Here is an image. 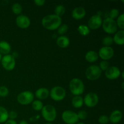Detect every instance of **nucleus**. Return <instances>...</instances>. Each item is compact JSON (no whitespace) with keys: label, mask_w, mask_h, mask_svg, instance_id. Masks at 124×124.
<instances>
[{"label":"nucleus","mask_w":124,"mask_h":124,"mask_svg":"<svg viewBox=\"0 0 124 124\" xmlns=\"http://www.w3.org/2000/svg\"><path fill=\"white\" fill-rule=\"evenodd\" d=\"M62 24L61 17L56 15H48L42 18V25L48 30H55Z\"/></svg>","instance_id":"obj_1"},{"label":"nucleus","mask_w":124,"mask_h":124,"mask_svg":"<svg viewBox=\"0 0 124 124\" xmlns=\"http://www.w3.org/2000/svg\"><path fill=\"white\" fill-rule=\"evenodd\" d=\"M69 89L75 96H80L85 91V85L82 80L79 78H73L69 83Z\"/></svg>","instance_id":"obj_2"},{"label":"nucleus","mask_w":124,"mask_h":124,"mask_svg":"<svg viewBox=\"0 0 124 124\" xmlns=\"http://www.w3.org/2000/svg\"><path fill=\"white\" fill-rule=\"evenodd\" d=\"M41 115L46 121L52 123L56 118V110L52 105H44L41 110Z\"/></svg>","instance_id":"obj_3"},{"label":"nucleus","mask_w":124,"mask_h":124,"mask_svg":"<svg viewBox=\"0 0 124 124\" xmlns=\"http://www.w3.org/2000/svg\"><path fill=\"white\" fill-rule=\"evenodd\" d=\"M49 96L54 101H61L66 96V91L61 86H55L50 91Z\"/></svg>","instance_id":"obj_4"},{"label":"nucleus","mask_w":124,"mask_h":124,"mask_svg":"<svg viewBox=\"0 0 124 124\" xmlns=\"http://www.w3.org/2000/svg\"><path fill=\"white\" fill-rule=\"evenodd\" d=\"M85 75L87 79L90 81H95L101 77L102 71L98 65H92L86 69Z\"/></svg>","instance_id":"obj_5"},{"label":"nucleus","mask_w":124,"mask_h":124,"mask_svg":"<svg viewBox=\"0 0 124 124\" xmlns=\"http://www.w3.org/2000/svg\"><path fill=\"white\" fill-rule=\"evenodd\" d=\"M103 30L108 34H114L117 31V26L116 21L110 18H107L102 21V24Z\"/></svg>","instance_id":"obj_6"},{"label":"nucleus","mask_w":124,"mask_h":124,"mask_svg":"<svg viewBox=\"0 0 124 124\" xmlns=\"http://www.w3.org/2000/svg\"><path fill=\"white\" fill-rule=\"evenodd\" d=\"M33 93L30 91H24L21 92L17 96V101L21 105H27L32 103L34 101Z\"/></svg>","instance_id":"obj_7"},{"label":"nucleus","mask_w":124,"mask_h":124,"mask_svg":"<svg viewBox=\"0 0 124 124\" xmlns=\"http://www.w3.org/2000/svg\"><path fill=\"white\" fill-rule=\"evenodd\" d=\"M1 62L2 67L7 71H12L15 67V59L12 54H8L4 55L1 58Z\"/></svg>","instance_id":"obj_8"},{"label":"nucleus","mask_w":124,"mask_h":124,"mask_svg":"<svg viewBox=\"0 0 124 124\" xmlns=\"http://www.w3.org/2000/svg\"><path fill=\"white\" fill-rule=\"evenodd\" d=\"M62 119L66 124H76L79 121L77 113L71 110L64 111L62 114Z\"/></svg>","instance_id":"obj_9"},{"label":"nucleus","mask_w":124,"mask_h":124,"mask_svg":"<svg viewBox=\"0 0 124 124\" xmlns=\"http://www.w3.org/2000/svg\"><path fill=\"white\" fill-rule=\"evenodd\" d=\"M84 104L88 108L94 107L99 102L98 94L93 92H90L85 96L83 99Z\"/></svg>","instance_id":"obj_10"},{"label":"nucleus","mask_w":124,"mask_h":124,"mask_svg":"<svg viewBox=\"0 0 124 124\" xmlns=\"http://www.w3.org/2000/svg\"><path fill=\"white\" fill-rule=\"evenodd\" d=\"M102 19L100 15H94L88 21V27L90 30H97L102 26Z\"/></svg>","instance_id":"obj_11"},{"label":"nucleus","mask_w":124,"mask_h":124,"mask_svg":"<svg viewBox=\"0 0 124 124\" xmlns=\"http://www.w3.org/2000/svg\"><path fill=\"white\" fill-rule=\"evenodd\" d=\"M114 50L111 47H102L100 48L98 53V56L102 59V61H107L111 59L114 56Z\"/></svg>","instance_id":"obj_12"},{"label":"nucleus","mask_w":124,"mask_h":124,"mask_svg":"<svg viewBox=\"0 0 124 124\" xmlns=\"http://www.w3.org/2000/svg\"><path fill=\"white\" fill-rule=\"evenodd\" d=\"M121 71L116 66L109 67L108 69L105 71V75L107 79L110 80H115L121 76Z\"/></svg>","instance_id":"obj_13"},{"label":"nucleus","mask_w":124,"mask_h":124,"mask_svg":"<svg viewBox=\"0 0 124 124\" xmlns=\"http://www.w3.org/2000/svg\"><path fill=\"white\" fill-rule=\"evenodd\" d=\"M30 18L24 15H19L16 18V24L21 29H27L30 26Z\"/></svg>","instance_id":"obj_14"},{"label":"nucleus","mask_w":124,"mask_h":124,"mask_svg":"<svg viewBox=\"0 0 124 124\" xmlns=\"http://www.w3.org/2000/svg\"><path fill=\"white\" fill-rule=\"evenodd\" d=\"M72 17L76 20H80L84 18L86 15V10L84 7H78L72 11Z\"/></svg>","instance_id":"obj_15"},{"label":"nucleus","mask_w":124,"mask_h":124,"mask_svg":"<svg viewBox=\"0 0 124 124\" xmlns=\"http://www.w3.org/2000/svg\"><path fill=\"white\" fill-rule=\"evenodd\" d=\"M109 117V121L111 123L116 124L121 122L122 118V113L119 110H115L113 111Z\"/></svg>","instance_id":"obj_16"},{"label":"nucleus","mask_w":124,"mask_h":124,"mask_svg":"<svg viewBox=\"0 0 124 124\" xmlns=\"http://www.w3.org/2000/svg\"><path fill=\"white\" fill-rule=\"evenodd\" d=\"M50 92L48 89L44 87H42V88H38L37 90L35 92V95L38 100H44L46 99L49 96Z\"/></svg>","instance_id":"obj_17"},{"label":"nucleus","mask_w":124,"mask_h":124,"mask_svg":"<svg viewBox=\"0 0 124 124\" xmlns=\"http://www.w3.org/2000/svg\"><path fill=\"white\" fill-rule=\"evenodd\" d=\"M113 42L117 46H123L124 44V31L122 30L116 31L113 38Z\"/></svg>","instance_id":"obj_18"},{"label":"nucleus","mask_w":124,"mask_h":124,"mask_svg":"<svg viewBox=\"0 0 124 124\" xmlns=\"http://www.w3.org/2000/svg\"><path fill=\"white\" fill-rule=\"evenodd\" d=\"M56 44L61 48H65L70 44V39L66 36H60L56 39Z\"/></svg>","instance_id":"obj_19"},{"label":"nucleus","mask_w":124,"mask_h":124,"mask_svg":"<svg viewBox=\"0 0 124 124\" xmlns=\"http://www.w3.org/2000/svg\"><path fill=\"white\" fill-rule=\"evenodd\" d=\"M11 52V46L8 42L5 41H0V53L6 55Z\"/></svg>","instance_id":"obj_20"},{"label":"nucleus","mask_w":124,"mask_h":124,"mask_svg":"<svg viewBox=\"0 0 124 124\" xmlns=\"http://www.w3.org/2000/svg\"><path fill=\"white\" fill-rule=\"evenodd\" d=\"M85 58L87 62L93 63L98 60L99 58V56H98V53L95 51L90 50L87 52L85 56Z\"/></svg>","instance_id":"obj_21"},{"label":"nucleus","mask_w":124,"mask_h":124,"mask_svg":"<svg viewBox=\"0 0 124 124\" xmlns=\"http://www.w3.org/2000/svg\"><path fill=\"white\" fill-rule=\"evenodd\" d=\"M71 104L73 107L76 108H79L82 107L84 104L83 98L81 96H75L71 101Z\"/></svg>","instance_id":"obj_22"},{"label":"nucleus","mask_w":124,"mask_h":124,"mask_svg":"<svg viewBox=\"0 0 124 124\" xmlns=\"http://www.w3.org/2000/svg\"><path fill=\"white\" fill-rule=\"evenodd\" d=\"M8 119V112L3 107L0 106V124L5 123Z\"/></svg>","instance_id":"obj_23"},{"label":"nucleus","mask_w":124,"mask_h":124,"mask_svg":"<svg viewBox=\"0 0 124 124\" xmlns=\"http://www.w3.org/2000/svg\"><path fill=\"white\" fill-rule=\"evenodd\" d=\"M78 31L82 36H85L88 35V34L90 33V29L88 27L87 25L82 24V25H80L78 27Z\"/></svg>","instance_id":"obj_24"},{"label":"nucleus","mask_w":124,"mask_h":124,"mask_svg":"<svg viewBox=\"0 0 124 124\" xmlns=\"http://www.w3.org/2000/svg\"><path fill=\"white\" fill-rule=\"evenodd\" d=\"M31 106H32V108L34 110L38 111H41V110H42V108H43L44 105L43 103H42L40 100H35L32 102Z\"/></svg>","instance_id":"obj_25"},{"label":"nucleus","mask_w":124,"mask_h":124,"mask_svg":"<svg viewBox=\"0 0 124 124\" xmlns=\"http://www.w3.org/2000/svg\"><path fill=\"white\" fill-rule=\"evenodd\" d=\"M12 10L14 14L19 15L23 11V7L20 4L16 2V3H15L13 4L12 7Z\"/></svg>","instance_id":"obj_26"},{"label":"nucleus","mask_w":124,"mask_h":124,"mask_svg":"<svg viewBox=\"0 0 124 124\" xmlns=\"http://www.w3.org/2000/svg\"><path fill=\"white\" fill-rule=\"evenodd\" d=\"M65 8L63 5H58L54 9V15L61 17L65 13Z\"/></svg>","instance_id":"obj_27"},{"label":"nucleus","mask_w":124,"mask_h":124,"mask_svg":"<svg viewBox=\"0 0 124 124\" xmlns=\"http://www.w3.org/2000/svg\"><path fill=\"white\" fill-rule=\"evenodd\" d=\"M116 24H117V27L119 28L121 30H124V14L122 13L121 15H119L117 17V21H116Z\"/></svg>","instance_id":"obj_28"},{"label":"nucleus","mask_w":124,"mask_h":124,"mask_svg":"<svg viewBox=\"0 0 124 124\" xmlns=\"http://www.w3.org/2000/svg\"><path fill=\"white\" fill-rule=\"evenodd\" d=\"M113 44V38L111 36H106L102 39V44L104 47H110Z\"/></svg>","instance_id":"obj_29"},{"label":"nucleus","mask_w":124,"mask_h":124,"mask_svg":"<svg viewBox=\"0 0 124 124\" xmlns=\"http://www.w3.org/2000/svg\"><path fill=\"white\" fill-rule=\"evenodd\" d=\"M69 30V26L67 24H62L58 27V33L61 36H62L65 33H66Z\"/></svg>","instance_id":"obj_30"},{"label":"nucleus","mask_w":124,"mask_h":124,"mask_svg":"<svg viewBox=\"0 0 124 124\" xmlns=\"http://www.w3.org/2000/svg\"><path fill=\"white\" fill-rule=\"evenodd\" d=\"M119 15V11L117 8H113L109 12V16L108 18H110L112 19H115L117 18Z\"/></svg>","instance_id":"obj_31"},{"label":"nucleus","mask_w":124,"mask_h":124,"mask_svg":"<svg viewBox=\"0 0 124 124\" xmlns=\"http://www.w3.org/2000/svg\"><path fill=\"white\" fill-rule=\"evenodd\" d=\"M8 93H9V90L7 87L4 85L0 86V97L5 98L8 96Z\"/></svg>","instance_id":"obj_32"},{"label":"nucleus","mask_w":124,"mask_h":124,"mask_svg":"<svg viewBox=\"0 0 124 124\" xmlns=\"http://www.w3.org/2000/svg\"><path fill=\"white\" fill-rule=\"evenodd\" d=\"M99 68L101 70V71H106L108 67H110L109 65L108 62L107 61H102L99 64Z\"/></svg>","instance_id":"obj_33"},{"label":"nucleus","mask_w":124,"mask_h":124,"mask_svg":"<svg viewBox=\"0 0 124 124\" xmlns=\"http://www.w3.org/2000/svg\"><path fill=\"white\" fill-rule=\"evenodd\" d=\"M98 122L101 124H107L109 122V117L107 115H101L98 119Z\"/></svg>","instance_id":"obj_34"},{"label":"nucleus","mask_w":124,"mask_h":124,"mask_svg":"<svg viewBox=\"0 0 124 124\" xmlns=\"http://www.w3.org/2000/svg\"><path fill=\"white\" fill-rule=\"evenodd\" d=\"M77 115L79 120H85L87 117V113L85 110H81Z\"/></svg>","instance_id":"obj_35"},{"label":"nucleus","mask_w":124,"mask_h":124,"mask_svg":"<svg viewBox=\"0 0 124 124\" xmlns=\"http://www.w3.org/2000/svg\"><path fill=\"white\" fill-rule=\"evenodd\" d=\"M18 117V113L15 111H10L8 112V118L9 119L15 120Z\"/></svg>","instance_id":"obj_36"},{"label":"nucleus","mask_w":124,"mask_h":124,"mask_svg":"<svg viewBox=\"0 0 124 124\" xmlns=\"http://www.w3.org/2000/svg\"><path fill=\"white\" fill-rule=\"evenodd\" d=\"M34 2H35V4L37 6L41 7V6H42L44 5V4L46 3V1L45 0H35Z\"/></svg>","instance_id":"obj_37"},{"label":"nucleus","mask_w":124,"mask_h":124,"mask_svg":"<svg viewBox=\"0 0 124 124\" xmlns=\"http://www.w3.org/2000/svg\"><path fill=\"white\" fill-rule=\"evenodd\" d=\"M5 124H18L17 122H16L15 120H12V119H8L6 122Z\"/></svg>","instance_id":"obj_38"},{"label":"nucleus","mask_w":124,"mask_h":124,"mask_svg":"<svg viewBox=\"0 0 124 124\" xmlns=\"http://www.w3.org/2000/svg\"><path fill=\"white\" fill-rule=\"evenodd\" d=\"M19 124H29V123L25 120H22V121H20Z\"/></svg>","instance_id":"obj_39"},{"label":"nucleus","mask_w":124,"mask_h":124,"mask_svg":"<svg viewBox=\"0 0 124 124\" xmlns=\"http://www.w3.org/2000/svg\"><path fill=\"white\" fill-rule=\"evenodd\" d=\"M76 124H85L83 123V122H78V123Z\"/></svg>","instance_id":"obj_40"},{"label":"nucleus","mask_w":124,"mask_h":124,"mask_svg":"<svg viewBox=\"0 0 124 124\" xmlns=\"http://www.w3.org/2000/svg\"><path fill=\"white\" fill-rule=\"evenodd\" d=\"M1 58H2V54H1V53H0V62H1Z\"/></svg>","instance_id":"obj_41"},{"label":"nucleus","mask_w":124,"mask_h":124,"mask_svg":"<svg viewBox=\"0 0 124 124\" xmlns=\"http://www.w3.org/2000/svg\"><path fill=\"white\" fill-rule=\"evenodd\" d=\"M124 82H122V89H124Z\"/></svg>","instance_id":"obj_42"},{"label":"nucleus","mask_w":124,"mask_h":124,"mask_svg":"<svg viewBox=\"0 0 124 124\" xmlns=\"http://www.w3.org/2000/svg\"><path fill=\"white\" fill-rule=\"evenodd\" d=\"M53 124L51 123V122H47V123H46V124Z\"/></svg>","instance_id":"obj_43"},{"label":"nucleus","mask_w":124,"mask_h":124,"mask_svg":"<svg viewBox=\"0 0 124 124\" xmlns=\"http://www.w3.org/2000/svg\"></svg>","instance_id":"obj_44"}]
</instances>
